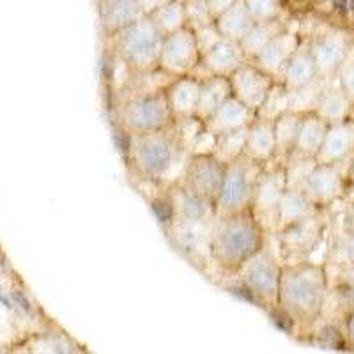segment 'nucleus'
Instances as JSON below:
<instances>
[{
  "instance_id": "obj_1",
  "label": "nucleus",
  "mask_w": 354,
  "mask_h": 354,
  "mask_svg": "<svg viewBox=\"0 0 354 354\" xmlns=\"http://www.w3.org/2000/svg\"><path fill=\"white\" fill-rule=\"evenodd\" d=\"M330 277L324 262H283L278 294V312L290 331L308 333L314 330L324 310Z\"/></svg>"
},
{
  "instance_id": "obj_2",
  "label": "nucleus",
  "mask_w": 354,
  "mask_h": 354,
  "mask_svg": "<svg viewBox=\"0 0 354 354\" xmlns=\"http://www.w3.org/2000/svg\"><path fill=\"white\" fill-rule=\"evenodd\" d=\"M124 158L138 179L153 185L176 183L189 154L183 149L172 126L147 133H124Z\"/></svg>"
},
{
  "instance_id": "obj_3",
  "label": "nucleus",
  "mask_w": 354,
  "mask_h": 354,
  "mask_svg": "<svg viewBox=\"0 0 354 354\" xmlns=\"http://www.w3.org/2000/svg\"><path fill=\"white\" fill-rule=\"evenodd\" d=\"M268 238L250 209L216 216L211 234V261L221 273L234 277L239 266L268 243Z\"/></svg>"
},
{
  "instance_id": "obj_4",
  "label": "nucleus",
  "mask_w": 354,
  "mask_h": 354,
  "mask_svg": "<svg viewBox=\"0 0 354 354\" xmlns=\"http://www.w3.org/2000/svg\"><path fill=\"white\" fill-rule=\"evenodd\" d=\"M282 268L283 261L266 243L259 252L250 255L239 266L234 278L250 301L261 306L268 314L277 315Z\"/></svg>"
},
{
  "instance_id": "obj_5",
  "label": "nucleus",
  "mask_w": 354,
  "mask_h": 354,
  "mask_svg": "<svg viewBox=\"0 0 354 354\" xmlns=\"http://www.w3.org/2000/svg\"><path fill=\"white\" fill-rule=\"evenodd\" d=\"M113 57L124 62L131 73H149L158 69L163 36L149 17L129 25L110 37Z\"/></svg>"
},
{
  "instance_id": "obj_6",
  "label": "nucleus",
  "mask_w": 354,
  "mask_h": 354,
  "mask_svg": "<svg viewBox=\"0 0 354 354\" xmlns=\"http://www.w3.org/2000/svg\"><path fill=\"white\" fill-rule=\"evenodd\" d=\"M216 216L181 218L161 216V225L167 239L176 252L188 259L201 270L213 264L211 261V234Z\"/></svg>"
},
{
  "instance_id": "obj_7",
  "label": "nucleus",
  "mask_w": 354,
  "mask_h": 354,
  "mask_svg": "<svg viewBox=\"0 0 354 354\" xmlns=\"http://www.w3.org/2000/svg\"><path fill=\"white\" fill-rule=\"evenodd\" d=\"M115 122L122 133H147L172 126L165 91L154 94H137L117 101Z\"/></svg>"
},
{
  "instance_id": "obj_8",
  "label": "nucleus",
  "mask_w": 354,
  "mask_h": 354,
  "mask_svg": "<svg viewBox=\"0 0 354 354\" xmlns=\"http://www.w3.org/2000/svg\"><path fill=\"white\" fill-rule=\"evenodd\" d=\"M266 165L245 154L225 165V176L216 201V216H227L250 209L255 186Z\"/></svg>"
},
{
  "instance_id": "obj_9",
  "label": "nucleus",
  "mask_w": 354,
  "mask_h": 354,
  "mask_svg": "<svg viewBox=\"0 0 354 354\" xmlns=\"http://www.w3.org/2000/svg\"><path fill=\"white\" fill-rule=\"evenodd\" d=\"M287 189V169L282 161H270L262 170L255 186L250 211L254 213L268 236H274L278 229V209Z\"/></svg>"
},
{
  "instance_id": "obj_10",
  "label": "nucleus",
  "mask_w": 354,
  "mask_h": 354,
  "mask_svg": "<svg viewBox=\"0 0 354 354\" xmlns=\"http://www.w3.org/2000/svg\"><path fill=\"white\" fill-rule=\"evenodd\" d=\"M324 211L326 209H319L312 216L296 221L292 225L278 230L274 234L273 238L277 239L278 250H280L283 262L306 261L321 246L328 229Z\"/></svg>"
},
{
  "instance_id": "obj_11",
  "label": "nucleus",
  "mask_w": 354,
  "mask_h": 354,
  "mask_svg": "<svg viewBox=\"0 0 354 354\" xmlns=\"http://www.w3.org/2000/svg\"><path fill=\"white\" fill-rule=\"evenodd\" d=\"M223 176H225V165L220 163L213 154L189 156L176 185L216 205Z\"/></svg>"
},
{
  "instance_id": "obj_12",
  "label": "nucleus",
  "mask_w": 354,
  "mask_h": 354,
  "mask_svg": "<svg viewBox=\"0 0 354 354\" xmlns=\"http://www.w3.org/2000/svg\"><path fill=\"white\" fill-rule=\"evenodd\" d=\"M198 62H201V52H198L194 28L185 27L163 37L160 61H158V68L161 71L169 73L174 78L186 77L194 73Z\"/></svg>"
},
{
  "instance_id": "obj_13",
  "label": "nucleus",
  "mask_w": 354,
  "mask_h": 354,
  "mask_svg": "<svg viewBox=\"0 0 354 354\" xmlns=\"http://www.w3.org/2000/svg\"><path fill=\"white\" fill-rule=\"evenodd\" d=\"M349 163H317L305 183V192L319 209H328L346 195Z\"/></svg>"
},
{
  "instance_id": "obj_14",
  "label": "nucleus",
  "mask_w": 354,
  "mask_h": 354,
  "mask_svg": "<svg viewBox=\"0 0 354 354\" xmlns=\"http://www.w3.org/2000/svg\"><path fill=\"white\" fill-rule=\"evenodd\" d=\"M245 62H248V59H246L245 52H243L241 44L238 41L223 37L214 48H211L205 55L201 57V62L194 69L192 77L198 78L201 82L209 77L229 78Z\"/></svg>"
},
{
  "instance_id": "obj_15",
  "label": "nucleus",
  "mask_w": 354,
  "mask_h": 354,
  "mask_svg": "<svg viewBox=\"0 0 354 354\" xmlns=\"http://www.w3.org/2000/svg\"><path fill=\"white\" fill-rule=\"evenodd\" d=\"M229 80L232 96L254 112H257L274 84V80L268 73L259 69L254 62L250 61L245 62L239 69H236L229 77Z\"/></svg>"
},
{
  "instance_id": "obj_16",
  "label": "nucleus",
  "mask_w": 354,
  "mask_h": 354,
  "mask_svg": "<svg viewBox=\"0 0 354 354\" xmlns=\"http://www.w3.org/2000/svg\"><path fill=\"white\" fill-rule=\"evenodd\" d=\"M308 46L314 55L319 77L328 82L335 80L349 59L351 44L347 37L342 34H324L308 41Z\"/></svg>"
},
{
  "instance_id": "obj_17",
  "label": "nucleus",
  "mask_w": 354,
  "mask_h": 354,
  "mask_svg": "<svg viewBox=\"0 0 354 354\" xmlns=\"http://www.w3.org/2000/svg\"><path fill=\"white\" fill-rule=\"evenodd\" d=\"M301 41L303 39L298 34L290 32V30L286 28L278 36H274L271 43L255 57L254 61L250 62H254L259 69L268 73L274 82H282L287 62L290 61L294 52L299 48Z\"/></svg>"
},
{
  "instance_id": "obj_18",
  "label": "nucleus",
  "mask_w": 354,
  "mask_h": 354,
  "mask_svg": "<svg viewBox=\"0 0 354 354\" xmlns=\"http://www.w3.org/2000/svg\"><path fill=\"white\" fill-rule=\"evenodd\" d=\"M145 17L138 0H97V21L105 37H113Z\"/></svg>"
},
{
  "instance_id": "obj_19",
  "label": "nucleus",
  "mask_w": 354,
  "mask_h": 354,
  "mask_svg": "<svg viewBox=\"0 0 354 354\" xmlns=\"http://www.w3.org/2000/svg\"><path fill=\"white\" fill-rule=\"evenodd\" d=\"M354 156V121L335 122L328 126L326 137L322 140L315 161L317 163H344Z\"/></svg>"
},
{
  "instance_id": "obj_20",
  "label": "nucleus",
  "mask_w": 354,
  "mask_h": 354,
  "mask_svg": "<svg viewBox=\"0 0 354 354\" xmlns=\"http://www.w3.org/2000/svg\"><path fill=\"white\" fill-rule=\"evenodd\" d=\"M257 119V112L250 110L248 106H245L239 100H236L234 96H230L225 103H221L216 110L213 112V115L204 122L205 128L213 131L216 137L220 135H225V133L236 131V129L248 128L252 122Z\"/></svg>"
},
{
  "instance_id": "obj_21",
  "label": "nucleus",
  "mask_w": 354,
  "mask_h": 354,
  "mask_svg": "<svg viewBox=\"0 0 354 354\" xmlns=\"http://www.w3.org/2000/svg\"><path fill=\"white\" fill-rule=\"evenodd\" d=\"M198 94H201V80L198 78L192 77V75L174 78L165 88V96L174 119L195 115L198 105Z\"/></svg>"
},
{
  "instance_id": "obj_22",
  "label": "nucleus",
  "mask_w": 354,
  "mask_h": 354,
  "mask_svg": "<svg viewBox=\"0 0 354 354\" xmlns=\"http://www.w3.org/2000/svg\"><path fill=\"white\" fill-rule=\"evenodd\" d=\"M328 122L315 112L303 113L301 124L298 129V137L294 144L292 154L289 158H315L321 149L322 140L326 137Z\"/></svg>"
},
{
  "instance_id": "obj_23",
  "label": "nucleus",
  "mask_w": 354,
  "mask_h": 354,
  "mask_svg": "<svg viewBox=\"0 0 354 354\" xmlns=\"http://www.w3.org/2000/svg\"><path fill=\"white\" fill-rule=\"evenodd\" d=\"M315 78H319V71L317 66H315L314 55L310 52L308 41H301L299 48L294 52L290 61L287 62L282 84L289 91H294V88H301L305 85L312 84Z\"/></svg>"
},
{
  "instance_id": "obj_24",
  "label": "nucleus",
  "mask_w": 354,
  "mask_h": 354,
  "mask_svg": "<svg viewBox=\"0 0 354 354\" xmlns=\"http://www.w3.org/2000/svg\"><path fill=\"white\" fill-rule=\"evenodd\" d=\"M354 110V103L349 100L344 88L338 85L337 78L328 82V85L322 91L321 97H319L317 109L315 113L322 117L328 124H335V122L346 121L351 119V113Z\"/></svg>"
},
{
  "instance_id": "obj_25",
  "label": "nucleus",
  "mask_w": 354,
  "mask_h": 354,
  "mask_svg": "<svg viewBox=\"0 0 354 354\" xmlns=\"http://www.w3.org/2000/svg\"><path fill=\"white\" fill-rule=\"evenodd\" d=\"M274 153H277V144H274L273 121H264L257 117L248 128V137H246L243 154L266 165V163L273 161Z\"/></svg>"
},
{
  "instance_id": "obj_26",
  "label": "nucleus",
  "mask_w": 354,
  "mask_h": 354,
  "mask_svg": "<svg viewBox=\"0 0 354 354\" xmlns=\"http://www.w3.org/2000/svg\"><path fill=\"white\" fill-rule=\"evenodd\" d=\"M319 211L317 205L310 201L306 192L303 188H292L287 186L286 194H283L282 202H280V209H278V230L286 229L292 225L296 221H301L305 218L312 216Z\"/></svg>"
},
{
  "instance_id": "obj_27",
  "label": "nucleus",
  "mask_w": 354,
  "mask_h": 354,
  "mask_svg": "<svg viewBox=\"0 0 354 354\" xmlns=\"http://www.w3.org/2000/svg\"><path fill=\"white\" fill-rule=\"evenodd\" d=\"M232 96L230 80L227 77H209L201 82V94H198V105L195 115L201 121H207L213 115L214 110L225 103Z\"/></svg>"
},
{
  "instance_id": "obj_28",
  "label": "nucleus",
  "mask_w": 354,
  "mask_h": 354,
  "mask_svg": "<svg viewBox=\"0 0 354 354\" xmlns=\"http://www.w3.org/2000/svg\"><path fill=\"white\" fill-rule=\"evenodd\" d=\"M301 119L303 113L289 110V112L278 117L277 121H273L274 144H277V153H274L273 160L287 163L289 156L292 154L294 144H296V137H298Z\"/></svg>"
},
{
  "instance_id": "obj_29",
  "label": "nucleus",
  "mask_w": 354,
  "mask_h": 354,
  "mask_svg": "<svg viewBox=\"0 0 354 354\" xmlns=\"http://www.w3.org/2000/svg\"><path fill=\"white\" fill-rule=\"evenodd\" d=\"M214 24H216L218 30H220V34L225 37V39H232L239 43V41L246 36V32L252 28V25H254L255 21L250 17L245 2L239 0V2H236V4L232 6V8H229L227 11L221 12L220 17H216Z\"/></svg>"
},
{
  "instance_id": "obj_30",
  "label": "nucleus",
  "mask_w": 354,
  "mask_h": 354,
  "mask_svg": "<svg viewBox=\"0 0 354 354\" xmlns=\"http://www.w3.org/2000/svg\"><path fill=\"white\" fill-rule=\"evenodd\" d=\"M282 30H286V25L278 20V18L277 20L270 21H255V24L252 25V28L246 32V36L239 41L246 59H248V61H254L255 57L271 43V39H273L274 36H278Z\"/></svg>"
},
{
  "instance_id": "obj_31",
  "label": "nucleus",
  "mask_w": 354,
  "mask_h": 354,
  "mask_svg": "<svg viewBox=\"0 0 354 354\" xmlns=\"http://www.w3.org/2000/svg\"><path fill=\"white\" fill-rule=\"evenodd\" d=\"M149 18L156 25L161 36L165 37L169 34H174L186 27L185 4L179 2V0H170L169 4H165L163 8L154 11Z\"/></svg>"
},
{
  "instance_id": "obj_32",
  "label": "nucleus",
  "mask_w": 354,
  "mask_h": 354,
  "mask_svg": "<svg viewBox=\"0 0 354 354\" xmlns=\"http://www.w3.org/2000/svg\"><path fill=\"white\" fill-rule=\"evenodd\" d=\"M328 85V80L324 78H315L312 84L305 85L301 88H294V91H289V105L292 112L299 113H308L315 112L319 103V97H321L322 91Z\"/></svg>"
},
{
  "instance_id": "obj_33",
  "label": "nucleus",
  "mask_w": 354,
  "mask_h": 354,
  "mask_svg": "<svg viewBox=\"0 0 354 354\" xmlns=\"http://www.w3.org/2000/svg\"><path fill=\"white\" fill-rule=\"evenodd\" d=\"M289 110V88L282 82H274L268 96L262 101V105L259 106L257 117L264 119V121H277L278 117L283 115Z\"/></svg>"
},
{
  "instance_id": "obj_34",
  "label": "nucleus",
  "mask_w": 354,
  "mask_h": 354,
  "mask_svg": "<svg viewBox=\"0 0 354 354\" xmlns=\"http://www.w3.org/2000/svg\"><path fill=\"white\" fill-rule=\"evenodd\" d=\"M248 128H241L236 129V131L225 133V135H220L216 140V149H214L213 156L220 163H223V165H229L234 160L243 156L246 137H248Z\"/></svg>"
},
{
  "instance_id": "obj_35",
  "label": "nucleus",
  "mask_w": 354,
  "mask_h": 354,
  "mask_svg": "<svg viewBox=\"0 0 354 354\" xmlns=\"http://www.w3.org/2000/svg\"><path fill=\"white\" fill-rule=\"evenodd\" d=\"M335 270H342L354 266V234L342 227V230L335 236L330 250H328V259L324 262Z\"/></svg>"
},
{
  "instance_id": "obj_36",
  "label": "nucleus",
  "mask_w": 354,
  "mask_h": 354,
  "mask_svg": "<svg viewBox=\"0 0 354 354\" xmlns=\"http://www.w3.org/2000/svg\"><path fill=\"white\" fill-rule=\"evenodd\" d=\"M205 128L204 121H201L197 115L192 117H181V119H174L172 129L174 135H176L177 142L181 145L186 153H192V147H194V142L197 140L198 133Z\"/></svg>"
},
{
  "instance_id": "obj_37",
  "label": "nucleus",
  "mask_w": 354,
  "mask_h": 354,
  "mask_svg": "<svg viewBox=\"0 0 354 354\" xmlns=\"http://www.w3.org/2000/svg\"><path fill=\"white\" fill-rule=\"evenodd\" d=\"M315 165H317L315 158H289L286 163L287 186L305 189L306 179Z\"/></svg>"
},
{
  "instance_id": "obj_38",
  "label": "nucleus",
  "mask_w": 354,
  "mask_h": 354,
  "mask_svg": "<svg viewBox=\"0 0 354 354\" xmlns=\"http://www.w3.org/2000/svg\"><path fill=\"white\" fill-rule=\"evenodd\" d=\"M185 4V15H186V27L197 28L205 27L214 21L213 12H211L207 0H186Z\"/></svg>"
},
{
  "instance_id": "obj_39",
  "label": "nucleus",
  "mask_w": 354,
  "mask_h": 354,
  "mask_svg": "<svg viewBox=\"0 0 354 354\" xmlns=\"http://www.w3.org/2000/svg\"><path fill=\"white\" fill-rule=\"evenodd\" d=\"M254 21H270L280 18V0H243Z\"/></svg>"
},
{
  "instance_id": "obj_40",
  "label": "nucleus",
  "mask_w": 354,
  "mask_h": 354,
  "mask_svg": "<svg viewBox=\"0 0 354 354\" xmlns=\"http://www.w3.org/2000/svg\"><path fill=\"white\" fill-rule=\"evenodd\" d=\"M338 271V280L335 283V287L331 289L344 299V301L349 305V308H354V266L349 268H342Z\"/></svg>"
},
{
  "instance_id": "obj_41",
  "label": "nucleus",
  "mask_w": 354,
  "mask_h": 354,
  "mask_svg": "<svg viewBox=\"0 0 354 354\" xmlns=\"http://www.w3.org/2000/svg\"><path fill=\"white\" fill-rule=\"evenodd\" d=\"M194 32H195V39H197V46H198V52H201V57L205 55V53L209 52L211 48H214V46L223 39V36L220 34V30H218L214 21L209 25H205V27L197 28V30H194Z\"/></svg>"
},
{
  "instance_id": "obj_42",
  "label": "nucleus",
  "mask_w": 354,
  "mask_h": 354,
  "mask_svg": "<svg viewBox=\"0 0 354 354\" xmlns=\"http://www.w3.org/2000/svg\"><path fill=\"white\" fill-rule=\"evenodd\" d=\"M216 140L218 137L213 131H209L207 128L202 129L198 133L197 140L194 142V147H192V153L189 156H202V154H214L216 149Z\"/></svg>"
},
{
  "instance_id": "obj_43",
  "label": "nucleus",
  "mask_w": 354,
  "mask_h": 354,
  "mask_svg": "<svg viewBox=\"0 0 354 354\" xmlns=\"http://www.w3.org/2000/svg\"><path fill=\"white\" fill-rule=\"evenodd\" d=\"M337 82L344 88V93L349 96V100L354 103V59H347V62L342 66L340 73H338Z\"/></svg>"
},
{
  "instance_id": "obj_44",
  "label": "nucleus",
  "mask_w": 354,
  "mask_h": 354,
  "mask_svg": "<svg viewBox=\"0 0 354 354\" xmlns=\"http://www.w3.org/2000/svg\"><path fill=\"white\" fill-rule=\"evenodd\" d=\"M344 338L347 346L354 349V308H351L349 314L344 319Z\"/></svg>"
},
{
  "instance_id": "obj_45",
  "label": "nucleus",
  "mask_w": 354,
  "mask_h": 354,
  "mask_svg": "<svg viewBox=\"0 0 354 354\" xmlns=\"http://www.w3.org/2000/svg\"><path fill=\"white\" fill-rule=\"evenodd\" d=\"M236 2H239V0H207V4H209V9L211 12H213L214 20H216V17H220L221 12L227 11L229 8H232Z\"/></svg>"
},
{
  "instance_id": "obj_46",
  "label": "nucleus",
  "mask_w": 354,
  "mask_h": 354,
  "mask_svg": "<svg viewBox=\"0 0 354 354\" xmlns=\"http://www.w3.org/2000/svg\"><path fill=\"white\" fill-rule=\"evenodd\" d=\"M169 2L170 0H138L142 12H144L145 17H151L154 11H158V9L163 8V6L169 4Z\"/></svg>"
},
{
  "instance_id": "obj_47",
  "label": "nucleus",
  "mask_w": 354,
  "mask_h": 354,
  "mask_svg": "<svg viewBox=\"0 0 354 354\" xmlns=\"http://www.w3.org/2000/svg\"><path fill=\"white\" fill-rule=\"evenodd\" d=\"M344 229L354 234V202L347 207L346 214H344Z\"/></svg>"
},
{
  "instance_id": "obj_48",
  "label": "nucleus",
  "mask_w": 354,
  "mask_h": 354,
  "mask_svg": "<svg viewBox=\"0 0 354 354\" xmlns=\"http://www.w3.org/2000/svg\"><path fill=\"white\" fill-rule=\"evenodd\" d=\"M349 181L354 185V156L351 158V163H349Z\"/></svg>"
},
{
  "instance_id": "obj_49",
  "label": "nucleus",
  "mask_w": 354,
  "mask_h": 354,
  "mask_svg": "<svg viewBox=\"0 0 354 354\" xmlns=\"http://www.w3.org/2000/svg\"><path fill=\"white\" fill-rule=\"evenodd\" d=\"M179 2H186V0H179Z\"/></svg>"
}]
</instances>
